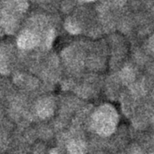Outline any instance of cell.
<instances>
[{"label": "cell", "instance_id": "6da1fadb", "mask_svg": "<svg viewBox=\"0 0 154 154\" xmlns=\"http://www.w3.org/2000/svg\"><path fill=\"white\" fill-rule=\"evenodd\" d=\"M118 122L116 110L111 105H104L94 112L92 125L96 132L102 136H108L115 130Z\"/></svg>", "mask_w": 154, "mask_h": 154}, {"label": "cell", "instance_id": "7a4b0ae2", "mask_svg": "<svg viewBox=\"0 0 154 154\" xmlns=\"http://www.w3.org/2000/svg\"><path fill=\"white\" fill-rule=\"evenodd\" d=\"M40 42L38 33L34 30L25 29L19 35L18 46L23 49H30L36 46Z\"/></svg>", "mask_w": 154, "mask_h": 154}, {"label": "cell", "instance_id": "3957f363", "mask_svg": "<svg viewBox=\"0 0 154 154\" xmlns=\"http://www.w3.org/2000/svg\"><path fill=\"white\" fill-rule=\"evenodd\" d=\"M36 110L37 114L40 117L48 118L54 112V102L49 98L43 99L37 103Z\"/></svg>", "mask_w": 154, "mask_h": 154}, {"label": "cell", "instance_id": "277c9868", "mask_svg": "<svg viewBox=\"0 0 154 154\" xmlns=\"http://www.w3.org/2000/svg\"><path fill=\"white\" fill-rule=\"evenodd\" d=\"M5 5L4 9L17 14L25 12L28 6L26 0H6Z\"/></svg>", "mask_w": 154, "mask_h": 154}, {"label": "cell", "instance_id": "5b68a950", "mask_svg": "<svg viewBox=\"0 0 154 154\" xmlns=\"http://www.w3.org/2000/svg\"><path fill=\"white\" fill-rule=\"evenodd\" d=\"M67 150L71 153H82L85 152V146L81 140H73L68 143Z\"/></svg>", "mask_w": 154, "mask_h": 154}, {"label": "cell", "instance_id": "8992f818", "mask_svg": "<svg viewBox=\"0 0 154 154\" xmlns=\"http://www.w3.org/2000/svg\"><path fill=\"white\" fill-rule=\"evenodd\" d=\"M64 27L69 32L72 34H78L81 31V28L78 22L72 17L66 19L64 23Z\"/></svg>", "mask_w": 154, "mask_h": 154}, {"label": "cell", "instance_id": "52a82bcc", "mask_svg": "<svg viewBox=\"0 0 154 154\" xmlns=\"http://www.w3.org/2000/svg\"><path fill=\"white\" fill-rule=\"evenodd\" d=\"M127 0H112L113 4L116 5H118V6H120L123 5Z\"/></svg>", "mask_w": 154, "mask_h": 154}, {"label": "cell", "instance_id": "ba28073f", "mask_svg": "<svg viewBox=\"0 0 154 154\" xmlns=\"http://www.w3.org/2000/svg\"><path fill=\"white\" fill-rule=\"evenodd\" d=\"M81 1H83V2H91V1H93L94 0H80Z\"/></svg>", "mask_w": 154, "mask_h": 154}, {"label": "cell", "instance_id": "9c48e42d", "mask_svg": "<svg viewBox=\"0 0 154 154\" xmlns=\"http://www.w3.org/2000/svg\"><path fill=\"white\" fill-rule=\"evenodd\" d=\"M0 54H1V53H0Z\"/></svg>", "mask_w": 154, "mask_h": 154}]
</instances>
